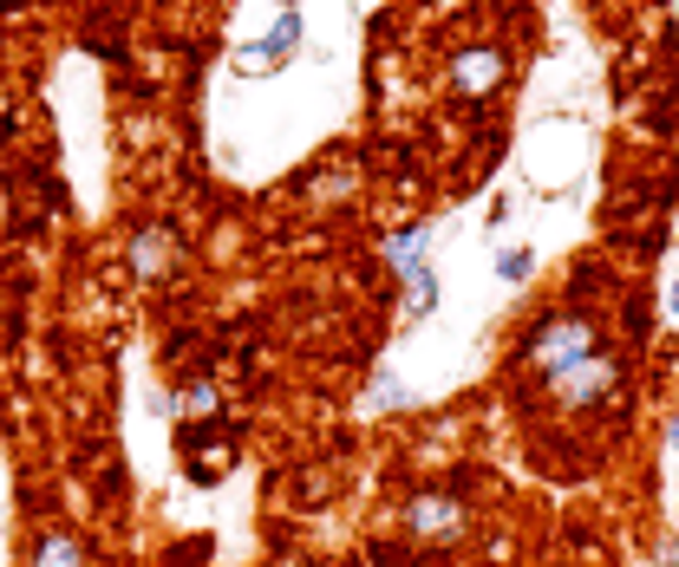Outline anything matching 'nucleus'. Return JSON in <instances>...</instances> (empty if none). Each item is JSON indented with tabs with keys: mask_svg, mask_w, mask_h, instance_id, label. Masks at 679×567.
Returning a JSON list of instances; mask_svg holds the SVG:
<instances>
[{
	"mask_svg": "<svg viewBox=\"0 0 679 567\" xmlns=\"http://www.w3.org/2000/svg\"><path fill=\"white\" fill-rule=\"evenodd\" d=\"M595 353V326L589 320H575V313H562V320H549V326H536V340H530V366L536 372H549V379H562L569 366H582Z\"/></svg>",
	"mask_w": 679,
	"mask_h": 567,
	"instance_id": "obj_1",
	"label": "nucleus"
},
{
	"mask_svg": "<svg viewBox=\"0 0 679 567\" xmlns=\"http://www.w3.org/2000/svg\"><path fill=\"white\" fill-rule=\"evenodd\" d=\"M294 46H301V13L288 7L275 26H268V39L262 46H248V52H235V72L242 78H262V72H275V65H288L294 59Z\"/></svg>",
	"mask_w": 679,
	"mask_h": 567,
	"instance_id": "obj_2",
	"label": "nucleus"
},
{
	"mask_svg": "<svg viewBox=\"0 0 679 567\" xmlns=\"http://www.w3.org/2000/svg\"><path fill=\"white\" fill-rule=\"evenodd\" d=\"M615 379H621V372H615V359H608V353H589L582 366H569V372H562V379H549V385H556V398H562V405H602V398L615 392Z\"/></svg>",
	"mask_w": 679,
	"mask_h": 567,
	"instance_id": "obj_3",
	"label": "nucleus"
},
{
	"mask_svg": "<svg viewBox=\"0 0 679 567\" xmlns=\"http://www.w3.org/2000/svg\"><path fill=\"white\" fill-rule=\"evenodd\" d=\"M451 85H458L464 98L497 91V85H504V52H497V46H464V52L451 59Z\"/></svg>",
	"mask_w": 679,
	"mask_h": 567,
	"instance_id": "obj_4",
	"label": "nucleus"
},
{
	"mask_svg": "<svg viewBox=\"0 0 679 567\" xmlns=\"http://www.w3.org/2000/svg\"><path fill=\"white\" fill-rule=\"evenodd\" d=\"M405 522H412V535H425V542H451V535L464 529V509H458V496H419V503L405 509Z\"/></svg>",
	"mask_w": 679,
	"mask_h": 567,
	"instance_id": "obj_5",
	"label": "nucleus"
},
{
	"mask_svg": "<svg viewBox=\"0 0 679 567\" xmlns=\"http://www.w3.org/2000/svg\"><path fill=\"white\" fill-rule=\"evenodd\" d=\"M170 255H177V235H170V229H137V235H131V268H137L144 281H157V274L170 268Z\"/></svg>",
	"mask_w": 679,
	"mask_h": 567,
	"instance_id": "obj_6",
	"label": "nucleus"
},
{
	"mask_svg": "<svg viewBox=\"0 0 679 567\" xmlns=\"http://www.w3.org/2000/svg\"><path fill=\"white\" fill-rule=\"evenodd\" d=\"M177 411H183L190 424H203V418H216V385H209V379H196V385H183V392H177Z\"/></svg>",
	"mask_w": 679,
	"mask_h": 567,
	"instance_id": "obj_7",
	"label": "nucleus"
},
{
	"mask_svg": "<svg viewBox=\"0 0 679 567\" xmlns=\"http://www.w3.org/2000/svg\"><path fill=\"white\" fill-rule=\"evenodd\" d=\"M190 470H196V483H216V477L229 470V444H222V437H209V444L196 451V464H190Z\"/></svg>",
	"mask_w": 679,
	"mask_h": 567,
	"instance_id": "obj_8",
	"label": "nucleus"
},
{
	"mask_svg": "<svg viewBox=\"0 0 679 567\" xmlns=\"http://www.w3.org/2000/svg\"><path fill=\"white\" fill-rule=\"evenodd\" d=\"M33 567H85V548L72 542V535H52L46 548H39V562Z\"/></svg>",
	"mask_w": 679,
	"mask_h": 567,
	"instance_id": "obj_9",
	"label": "nucleus"
},
{
	"mask_svg": "<svg viewBox=\"0 0 679 567\" xmlns=\"http://www.w3.org/2000/svg\"><path fill=\"white\" fill-rule=\"evenodd\" d=\"M530 268H536L530 248H504V255H497V274H504V281H530Z\"/></svg>",
	"mask_w": 679,
	"mask_h": 567,
	"instance_id": "obj_10",
	"label": "nucleus"
},
{
	"mask_svg": "<svg viewBox=\"0 0 679 567\" xmlns=\"http://www.w3.org/2000/svg\"><path fill=\"white\" fill-rule=\"evenodd\" d=\"M432 294H438V287H432V274H412V294H405V320H425V313H432Z\"/></svg>",
	"mask_w": 679,
	"mask_h": 567,
	"instance_id": "obj_11",
	"label": "nucleus"
},
{
	"mask_svg": "<svg viewBox=\"0 0 679 567\" xmlns=\"http://www.w3.org/2000/svg\"><path fill=\"white\" fill-rule=\"evenodd\" d=\"M667 307H674V320H679V274H674V287H667Z\"/></svg>",
	"mask_w": 679,
	"mask_h": 567,
	"instance_id": "obj_12",
	"label": "nucleus"
},
{
	"mask_svg": "<svg viewBox=\"0 0 679 567\" xmlns=\"http://www.w3.org/2000/svg\"><path fill=\"white\" fill-rule=\"evenodd\" d=\"M667 567H679V535H674V542H667Z\"/></svg>",
	"mask_w": 679,
	"mask_h": 567,
	"instance_id": "obj_13",
	"label": "nucleus"
},
{
	"mask_svg": "<svg viewBox=\"0 0 679 567\" xmlns=\"http://www.w3.org/2000/svg\"><path fill=\"white\" fill-rule=\"evenodd\" d=\"M674 451H679V424H674Z\"/></svg>",
	"mask_w": 679,
	"mask_h": 567,
	"instance_id": "obj_14",
	"label": "nucleus"
}]
</instances>
